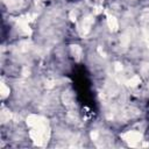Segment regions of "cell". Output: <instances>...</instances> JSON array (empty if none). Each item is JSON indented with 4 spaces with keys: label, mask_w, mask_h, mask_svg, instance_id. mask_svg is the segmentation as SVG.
I'll return each mask as SVG.
<instances>
[{
    "label": "cell",
    "mask_w": 149,
    "mask_h": 149,
    "mask_svg": "<svg viewBox=\"0 0 149 149\" xmlns=\"http://www.w3.org/2000/svg\"><path fill=\"white\" fill-rule=\"evenodd\" d=\"M97 1H99V2H101V1H102V0H97Z\"/></svg>",
    "instance_id": "obj_16"
},
{
    "label": "cell",
    "mask_w": 149,
    "mask_h": 149,
    "mask_svg": "<svg viewBox=\"0 0 149 149\" xmlns=\"http://www.w3.org/2000/svg\"><path fill=\"white\" fill-rule=\"evenodd\" d=\"M121 137L132 147H137L139 143L142 141V134L135 130H129L127 133H123Z\"/></svg>",
    "instance_id": "obj_2"
},
{
    "label": "cell",
    "mask_w": 149,
    "mask_h": 149,
    "mask_svg": "<svg viewBox=\"0 0 149 149\" xmlns=\"http://www.w3.org/2000/svg\"><path fill=\"white\" fill-rule=\"evenodd\" d=\"M101 12H102V7L101 6H97L94 8V14H100Z\"/></svg>",
    "instance_id": "obj_10"
},
{
    "label": "cell",
    "mask_w": 149,
    "mask_h": 149,
    "mask_svg": "<svg viewBox=\"0 0 149 149\" xmlns=\"http://www.w3.org/2000/svg\"><path fill=\"white\" fill-rule=\"evenodd\" d=\"M114 69H115V71H121V70H122V65H121L120 63H115Z\"/></svg>",
    "instance_id": "obj_13"
},
{
    "label": "cell",
    "mask_w": 149,
    "mask_h": 149,
    "mask_svg": "<svg viewBox=\"0 0 149 149\" xmlns=\"http://www.w3.org/2000/svg\"><path fill=\"white\" fill-rule=\"evenodd\" d=\"M107 24H108V27H109V29H111L112 31H115V30H118V28H119L118 20H116L113 15H109L108 13H107Z\"/></svg>",
    "instance_id": "obj_4"
},
{
    "label": "cell",
    "mask_w": 149,
    "mask_h": 149,
    "mask_svg": "<svg viewBox=\"0 0 149 149\" xmlns=\"http://www.w3.org/2000/svg\"><path fill=\"white\" fill-rule=\"evenodd\" d=\"M30 128L31 129H30L29 134H30V137L34 141V143L37 146H44L50 137V129L48 126V120L43 121L38 125H35Z\"/></svg>",
    "instance_id": "obj_1"
},
{
    "label": "cell",
    "mask_w": 149,
    "mask_h": 149,
    "mask_svg": "<svg viewBox=\"0 0 149 149\" xmlns=\"http://www.w3.org/2000/svg\"><path fill=\"white\" fill-rule=\"evenodd\" d=\"M126 84H127L128 86H130V87H134V86H136V85L140 84V77H139V76H133L130 79H128V80L126 81Z\"/></svg>",
    "instance_id": "obj_6"
},
{
    "label": "cell",
    "mask_w": 149,
    "mask_h": 149,
    "mask_svg": "<svg viewBox=\"0 0 149 149\" xmlns=\"http://www.w3.org/2000/svg\"><path fill=\"white\" fill-rule=\"evenodd\" d=\"M92 24H93V16L88 15V16L84 17L83 21H81V24H80V27H79V33H80V35H81V36L86 35V34L91 30Z\"/></svg>",
    "instance_id": "obj_3"
},
{
    "label": "cell",
    "mask_w": 149,
    "mask_h": 149,
    "mask_svg": "<svg viewBox=\"0 0 149 149\" xmlns=\"http://www.w3.org/2000/svg\"><path fill=\"white\" fill-rule=\"evenodd\" d=\"M0 93H1V98H6L9 94V88L3 83L0 84Z\"/></svg>",
    "instance_id": "obj_7"
},
{
    "label": "cell",
    "mask_w": 149,
    "mask_h": 149,
    "mask_svg": "<svg viewBox=\"0 0 149 149\" xmlns=\"http://www.w3.org/2000/svg\"><path fill=\"white\" fill-rule=\"evenodd\" d=\"M70 19H71V21H76V13L73 10L70 12Z\"/></svg>",
    "instance_id": "obj_14"
},
{
    "label": "cell",
    "mask_w": 149,
    "mask_h": 149,
    "mask_svg": "<svg viewBox=\"0 0 149 149\" xmlns=\"http://www.w3.org/2000/svg\"><path fill=\"white\" fill-rule=\"evenodd\" d=\"M71 52L73 55V57L76 58V61H79L81 57V48L79 45H71Z\"/></svg>",
    "instance_id": "obj_5"
},
{
    "label": "cell",
    "mask_w": 149,
    "mask_h": 149,
    "mask_svg": "<svg viewBox=\"0 0 149 149\" xmlns=\"http://www.w3.org/2000/svg\"><path fill=\"white\" fill-rule=\"evenodd\" d=\"M91 137H92V140L95 141V140L98 139V132H97V130H93V132L91 133Z\"/></svg>",
    "instance_id": "obj_12"
},
{
    "label": "cell",
    "mask_w": 149,
    "mask_h": 149,
    "mask_svg": "<svg viewBox=\"0 0 149 149\" xmlns=\"http://www.w3.org/2000/svg\"><path fill=\"white\" fill-rule=\"evenodd\" d=\"M63 100H64V104L70 105V104L72 102V95H71L70 93H65V94L63 95Z\"/></svg>",
    "instance_id": "obj_8"
},
{
    "label": "cell",
    "mask_w": 149,
    "mask_h": 149,
    "mask_svg": "<svg viewBox=\"0 0 149 149\" xmlns=\"http://www.w3.org/2000/svg\"><path fill=\"white\" fill-rule=\"evenodd\" d=\"M54 85H55V83L51 81V80H49V81L45 83V87H47V88H51V87H54Z\"/></svg>",
    "instance_id": "obj_11"
},
{
    "label": "cell",
    "mask_w": 149,
    "mask_h": 149,
    "mask_svg": "<svg viewBox=\"0 0 149 149\" xmlns=\"http://www.w3.org/2000/svg\"><path fill=\"white\" fill-rule=\"evenodd\" d=\"M12 118V115H10V113L9 112H6V111H3L2 113H1V120L3 121V122H6V121H9V119Z\"/></svg>",
    "instance_id": "obj_9"
},
{
    "label": "cell",
    "mask_w": 149,
    "mask_h": 149,
    "mask_svg": "<svg viewBox=\"0 0 149 149\" xmlns=\"http://www.w3.org/2000/svg\"><path fill=\"white\" fill-rule=\"evenodd\" d=\"M22 73H23V76H28V73H29V70H28V68H24Z\"/></svg>",
    "instance_id": "obj_15"
}]
</instances>
